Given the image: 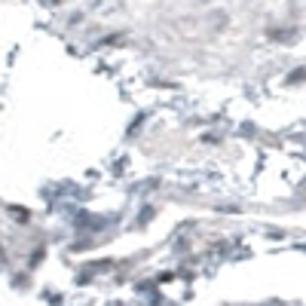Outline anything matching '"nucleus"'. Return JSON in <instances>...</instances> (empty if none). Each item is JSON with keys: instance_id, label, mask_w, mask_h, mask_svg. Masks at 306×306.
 Here are the masks:
<instances>
[{"instance_id": "f257e3e1", "label": "nucleus", "mask_w": 306, "mask_h": 306, "mask_svg": "<svg viewBox=\"0 0 306 306\" xmlns=\"http://www.w3.org/2000/svg\"><path fill=\"white\" fill-rule=\"evenodd\" d=\"M303 77H306V70H294V74H291V77H288V80H291V83H300Z\"/></svg>"}]
</instances>
